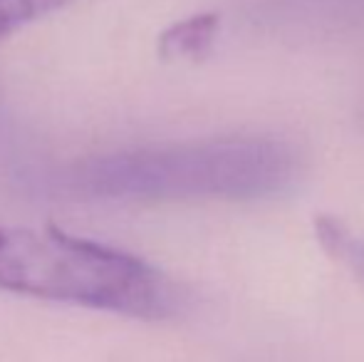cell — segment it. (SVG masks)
<instances>
[{"instance_id": "1", "label": "cell", "mask_w": 364, "mask_h": 362, "mask_svg": "<svg viewBox=\"0 0 364 362\" xmlns=\"http://www.w3.org/2000/svg\"><path fill=\"white\" fill-rule=\"evenodd\" d=\"M297 174L288 144L258 137L149 147L80 161L65 176L73 193L90 198H263Z\"/></svg>"}, {"instance_id": "2", "label": "cell", "mask_w": 364, "mask_h": 362, "mask_svg": "<svg viewBox=\"0 0 364 362\" xmlns=\"http://www.w3.org/2000/svg\"><path fill=\"white\" fill-rule=\"evenodd\" d=\"M0 288L139 320L181 308L176 283L146 261L55 226H0Z\"/></svg>"}, {"instance_id": "3", "label": "cell", "mask_w": 364, "mask_h": 362, "mask_svg": "<svg viewBox=\"0 0 364 362\" xmlns=\"http://www.w3.org/2000/svg\"><path fill=\"white\" fill-rule=\"evenodd\" d=\"M218 25V13H198L181 20V23H173L159 38V55L164 60L203 58L211 50L213 40H216Z\"/></svg>"}, {"instance_id": "4", "label": "cell", "mask_w": 364, "mask_h": 362, "mask_svg": "<svg viewBox=\"0 0 364 362\" xmlns=\"http://www.w3.org/2000/svg\"><path fill=\"white\" fill-rule=\"evenodd\" d=\"M317 238L325 246L327 253H332L335 258L345 261L347 266H352L357 273L364 275V243L357 241L337 218L332 216H320L315 223Z\"/></svg>"}, {"instance_id": "5", "label": "cell", "mask_w": 364, "mask_h": 362, "mask_svg": "<svg viewBox=\"0 0 364 362\" xmlns=\"http://www.w3.org/2000/svg\"><path fill=\"white\" fill-rule=\"evenodd\" d=\"M73 0H0V40L8 38L13 30L23 28L30 20L60 10Z\"/></svg>"}]
</instances>
